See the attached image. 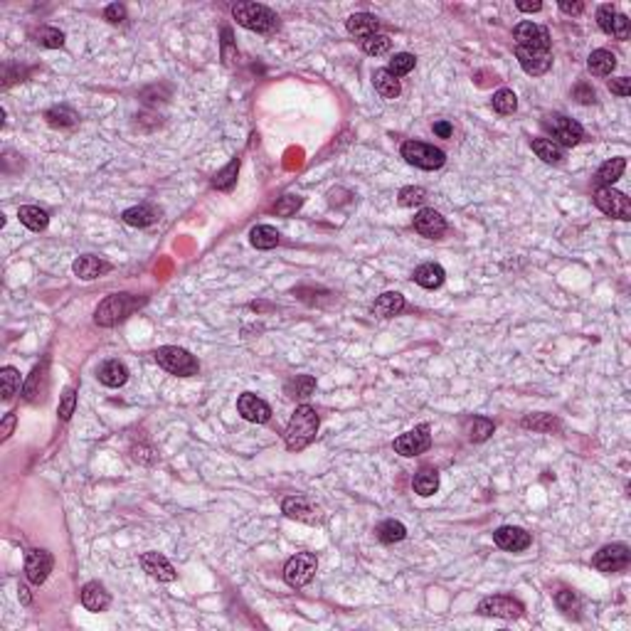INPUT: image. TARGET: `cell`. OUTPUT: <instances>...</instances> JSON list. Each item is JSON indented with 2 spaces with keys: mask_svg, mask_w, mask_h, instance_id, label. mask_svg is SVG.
I'll use <instances>...</instances> for the list:
<instances>
[{
  "mask_svg": "<svg viewBox=\"0 0 631 631\" xmlns=\"http://www.w3.org/2000/svg\"><path fill=\"white\" fill-rule=\"evenodd\" d=\"M412 224H414V232H419L422 237H429V239H437L447 232V220H444L434 207L419 210L414 215V220H412Z\"/></svg>",
  "mask_w": 631,
  "mask_h": 631,
  "instance_id": "cell-17",
  "label": "cell"
},
{
  "mask_svg": "<svg viewBox=\"0 0 631 631\" xmlns=\"http://www.w3.org/2000/svg\"><path fill=\"white\" fill-rule=\"evenodd\" d=\"M284 390H286L288 397L306 400V397H311L313 390H316V377H311V375H296V377H291L284 385Z\"/></svg>",
  "mask_w": 631,
  "mask_h": 631,
  "instance_id": "cell-34",
  "label": "cell"
},
{
  "mask_svg": "<svg viewBox=\"0 0 631 631\" xmlns=\"http://www.w3.org/2000/svg\"><path fill=\"white\" fill-rule=\"evenodd\" d=\"M222 37H224V42H222V47H224V62L234 64V60H237V52H229V50H232V30L224 28L222 30Z\"/></svg>",
  "mask_w": 631,
  "mask_h": 631,
  "instance_id": "cell-54",
  "label": "cell"
},
{
  "mask_svg": "<svg viewBox=\"0 0 631 631\" xmlns=\"http://www.w3.org/2000/svg\"><path fill=\"white\" fill-rule=\"evenodd\" d=\"M614 67H617V57L609 50H595L590 55V60H587V69L595 77H609L614 72Z\"/></svg>",
  "mask_w": 631,
  "mask_h": 631,
  "instance_id": "cell-29",
  "label": "cell"
},
{
  "mask_svg": "<svg viewBox=\"0 0 631 631\" xmlns=\"http://www.w3.org/2000/svg\"><path fill=\"white\" fill-rule=\"evenodd\" d=\"M318 424H320L318 412H316L311 405H298V407L293 410L291 419H288L286 434H284L288 452H301V449H306L308 444L316 439V434H318Z\"/></svg>",
  "mask_w": 631,
  "mask_h": 631,
  "instance_id": "cell-1",
  "label": "cell"
},
{
  "mask_svg": "<svg viewBox=\"0 0 631 631\" xmlns=\"http://www.w3.org/2000/svg\"><path fill=\"white\" fill-rule=\"evenodd\" d=\"M402 158L407 160L410 165L422 170H437L447 163V156H444L442 148L432 146V143H422V141H405Z\"/></svg>",
  "mask_w": 631,
  "mask_h": 631,
  "instance_id": "cell-6",
  "label": "cell"
},
{
  "mask_svg": "<svg viewBox=\"0 0 631 631\" xmlns=\"http://www.w3.org/2000/svg\"><path fill=\"white\" fill-rule=\"evenodd\" d=\"M15 424H18V417H15V412H8V414H5V419H3V424H0V439H8L10 434H13V429H15Z\"/></svg>",
  "mask_w": 631,
  "mask_h": 631,
  "instance_id": "cell-55",
  "label": "cell"
},
{
  "mask_svg": "<svg viewBox=\"0 0 631 631\" xmlns=\"http://www.w3.org/2000/svg\"><path fill=\"white\" fill-rule=\"evenodd\" d=\"M316 570H318V558L313 553H296L284 565V582L293 590H301V587L311 585Z\"/></svg>",
  "mask_w": 631,
  "mask_h": 631,
  "instance_id": "cell-5",
  "label": "cell"
},
{
  "mask_svg": "<svg viewBox=\"0 0 631 631\" xmlns=\"http://www.w3.org/2000/svg\"><path fill=\"white\" fill-rule=\"evenodd\" d=\"M555 602H558V607L565 609L568 614H572V609L580 607V600H577L575 592H570V590H560L558 595H555Z\"/></svg>",
  "mask_w": 631,
  "mask_h": 631,
  "instance_id": "cell-51",
  "label": "cell"
},
{
  "mask_svg": "<svg viewBox=\"0 0 631 631\" xmlns=\"http://www.w3.org/2000/svg\"><path fill=\"white\" fill-rule=\"evenodd\" d=\"M372 84H375L377 94L382 99H397L402 87H400V79L395 74H390L387 69H375L372 72Z\"/></svg>",
  "mask_w": 631,
  "mask_h": 631,
  "instance_id": "cell-28",
  "label": "cell"
},
{
  "mask_svg": "<svg viewBox=\"0 0 631 631\" xmlns=\"http://www.w3.org/2000/svg\"><path fill=\"white\" fill-rule=\"evenodd\" d=\"M281 511H284V516L293 518V521H301V523H318L320 521L318 508H313L303 496H288V499H284Z\"/></svg>",
  "mask_w": 631,
  "mask_h": 631,
  "instance_id": "cell-20",
  "label": "cell"
},
{
  "mask_svg": "<svg viewBox=\"0 0 631 631\" xmlns=\"http://www.w3.org/2000/svg\"><path fill=\"white\" fill-rule=\"evenodd\" d=\"M523 612H526L523 602L513 600V597H506V595L486 597V600H481V604H479V614H484V617L518 619V617H523Z\"/></svg>",
  "mask_w": 631,
  "mask_h": 631,
  "instance_id": "cell-11",
  "label": "cell"
},
{
  "mask_svg": "<svg viewBox=\"0 0 631 631\" xmlns=\"http://www.w3.org/2000/svg\"><path fill=\"white\" fill-rule=\"evenodd\" d=\"M47 121L52 126H74L77 124V114L67 106H55V109L47 111Z\"/></svg>",
  "mask_w": 631,
  "mask_h": 631,
  "instance_id": "cell-45",
  "label": "cell"
},
{
  "mask_svg": "<svg viewBox=\"0 0 631 631\" xmlns=\"http://www.w3.org/2000/svg\"><path fill=\"white\" fill-rule=\"evenodd\" d=\"M395 452L402 454V457H417V454H424L427 449L432 447V434H429V424H419L414 429L405 432L395 439Z\"/></svg>",
  "mask_w": 631,
  "mask_h": 631,
  "instance_id": "cell-10",
  "label": "cell"
},
{
  "mask_svg": "<svg viewBox=\"0 0 631 631\" xmlns=\"http://www.w3.org/2000/svg\"><path fill=\"white\" fill-rule=\"evenodd\" d=\"M45 370H47V363H42V365H37L35 370H32L30 380L25 382V400H35L37 395H40L37 392V385L45 380Z\"/></svg>",
  "mask_w": 631,
  "mask_h": 631,
  "instance_id": "cell-49",
  "label": "cell"
},
{
  "mask_svg": "<svg viewBox=\"0 0 631 631\" xmlns=\"http://www.w3.org/2000/svg\"><path fill=\"white\" fill-rule=\"evenodd\" d=\"M516 8L521 10V13H538V10H543V3H540V0H536V3H523V0H518Z\"/></svg>",
  "mask_w": 631,
  "mask_h": 631,
  "instance_id": "cell-58",
  "label": "cell"
},
{
  "mask_svg": "<svg viewBox=\"0 0 631 631\" xmlns=\"http://www.w3.org/2000/svg\"><path fill=\"white\" fill-rule=\"evenodd\" d=\"M303 205V200L298 195H284V197H279V202H276L274 205V215H279V217H291L293 212L298 210V207Z\"/></svg>",
  "mask_w": 631,
  "mask_h": 631,
  "instance_id": "cell-47",
  "label": "cell"
},
{
  "mask_svg": "<svg viewBox=\"0 0 631 631\" xmlns=\"http://www.w3.org/2000/svg\"><path fill=\"white\" fill-rule=\"evenodd\" d=\"M432 131H434L439 138H449L454 133V128H452V124H449V121H437V124L432 126Z\"/></svg>",
  "mask_w": 631,
  "mask_h": 631,
  "instance_id": "cell-57",
  "label": "cell"
},
{
  "mask_svg": "<svg viewBox=\"0 0 631 631\" xmlns=\"http://www.w3.org/2000/svg\"><path fill=\"white\" fill-rule=\"evenodd\" d=\"M345 28H348L350 35L363 37V40H365V37H370V35H377L380 20L370 13H355V15H350V18L345 20Z\"/></svg>",
  "mask_w": 631,
  "mask_h": 631,
  "instance_id": "cell-26",
  "label": "cell"
},
{
  "mask_svg": "<svg viewBox=\"0 0 631 631\" xmlns=\"http://www.w3.org/2000/svg\"><path fill=\"white\" fill-rule=\"evenodd\" d=\"M414 64H417L414 55H410V52H397V55L390 60L387 72L395 74V77H405V74H410L412 69H414Z\"/></svg>",
  "mask_w": 631,
  "mask_h": 631,
  "instance_id": "cell-42",
  "label": "cell"
},
{
  "mask_svg": "<svg viewBox=\"0 0 631 631\" xmlns=\"http://www.w3.org/2000/svg\"><path fill=\"white\" fill-rule=\"evenodd\" d=\"M237 173H239V158H232L227 165L220 170V173L212 178V188L222 190V192H229L237 185Z\"/></svg>",
  "mask_w": 631,
  "mask_h": 631,
  "instance_id": "cell-36",
  "label": "cell"
},
{
  "mask_svg": "<svg viewBox=\"0 0 631 631\" xmlns=\"http://www.w3.org/2000/svg\"><path fill=\"white\" fill-rule=\"evenodd\" d=\"M52 565H55V560H52V555L47 553V550L35 548V550H28V555H25V575H28L32 585H42V582L50 577Z\"/></svg>",
  "mask_w": 631,
  "mask_h": 631,
  "instance_id": "cell-14",
  "label": "cell"
},
{
  "mask_svg": "<svg viewBox=\"0 0 631 631\" xmlns=\"http://www.w3.org/2000/svg\"><path fill=\"white\" fill-rule=\"evenodd\" d=\"M494 543L499 545L501 550H508V553H523V550L531 548L533 538L531 533H526L518 526H501L499 531L494 533Z\"/></svg>",
  "mask_w": 631,
  "mask_h": 631,
  "instance_id": "cell-15",
  "label": "cell"
},
{
  "mask_svg": "<svg viewBox=\"0 0 631 631\" xmlns=\"http://www.w3.org/2000/svg\"><path fill=\"white\" fill-rule=\"evenodd\" d=\"M597 25H600L602 32L617 37V40H629V18L617 13L614 5H602L597 10Z\"/></svg>",
  "mask_w": 631,
  "mask_h": 631,
  "instance_id": "cell-13",
  "label": "cell"
},
{
  "mask_svg": "<svg viewBox=\"0 0 631 631\" xmlns=\"http://www.w3.org/2000/svg\"><path fill=\"white\" fill-rule=\"evenodd\" d=\"M96 377H99V382L106 385V387H121V385H126V380H128V370H126L124 363L106 360V363H101V367L96 370Z\"/></svg>",
  "mask_w": 631,
  "mask_h": 631,
  "instance_id": "cell-24",
  "label": "cell"
},
{
  "mask_svg": "<svg viewBox=\"0 0 631 631\" xmlns=\"http://www.w3.org/2000/svg\"><path fill=\"white\" fill-rule=\"evenodd\" d=\"M138 563H141L143 572H148L153 580H158V582H173L175 580V570H173V565L168 563L165 555L143 553L141 558H138Z\"/></svg>",
  "mask_w": 631,
  "mask_h": 631,
  "instance_id": "cell-19",
  "label": "cell"
},
{
  "mask_svg": "<svg viewBox=\"0 0 631 631\" xmlns=\"http://www.w3.org/2000/svg\"><path fill=\"white\" fill-rule=\"evenodd\" d=\"M281 234L276 232L271 224H256V227H252V232H249V242H252V247L256 249H274L276 244H279Z\"/></svg>",
  "mask_w": 631,
  "mask_h": 631,
  "instance_id": "cell-31",
  "label": "cell"
},
{
  "mask_svg": "<svg viewBox=\"0 0 631 631\" xmlns=\"http://www.w3.org/2000/svg\"><path fill=\"white\" fill-rule=\"evenodd\" d=\"M516 57L521 62L523 72L533 74V77H540L545 74L550 67H553V55L545 50H528V47H516Z\"/></svg>",
  "mask_w": 631,
  "mask_h": 631,
  "instance_id": "cell-18",
  "label": "cell"
},
{
  "mask_svg": "<svg viewBox=\"0 0 631 631\" xmlns=\"http://www.w3.org/2000/svg\"><path fill=\"white\" fill-rule=\"evenodd\" d=\"M400 205L402 207H414V205H422V202L427 200V190L424 188H414V185H410V188H402L400 190Z\"/></svg>",
  "mask_w": 631,
  "mask_h": 631,
  "instance_id": "cell-46",
  "label": "cell"
},
{
  "mask_svg": "<svg viewBox=\"0 0 631 631\" xmlns=\"http://www.w3.org/2000/svg\"><path fill=\"white\" fill-rule=\"evenodd\" d=\"M595 205L609 217H617V220H631L629 197L624 195V192L609 188V185H600V188L595 190Z\"/></svg>",
  "mask_w": 631,
  "mask_h": 631,
  "instance_id": "cell-7",
  "label": "cell"
},
{
  "mask_svg": "<svg viewBox=\"0 0 631 631\" xmlns=\"http://www.w3.org/2000/svg\"><path fill=\"white\" fill-rule=\"evenodd\" d=\"M121 220L131 227H148V224L158 222V212L153 210L151 205H136V207H128L121 215Z\"/></svg>",
  "mask_w": 631,
  "mask_h": 631,
  "instance_id": "cell-30",
  "label": "cell"
},
{
  "mask_svg": "<svg viewBox=\"0 0 631 631\" xmlns=\"http://www.w3.org/2000/svg\"><path fill=\"white\" fill-rule=\"evenodd\" d=\"M237 412H239V414H242L247 422H252V424H266V422L271 419V407L264 402V400L256 397V395H252V392L239 395V400H237Z\"/></svg>",
  "mask_w": 631,
  "mask_h": 631,
  "instance_id": "cell-16",
  "label": "cell"
},
{
  "mask_svg": "<svg viewBox=\"0 0 631 631\" xmlns=\"http://www.w3.org/2000/svg\"><path fill=\"white\" fill-rule=\"evenodd\" d=\"M153 355H156L158 365L163 367V370H168L170 375L190 377V375H197V370H200V363H197L185 348L163 345V348H158Z\"/></svg>",
  "mask_w": 631,
  "mask_h": 631,
  "instance_id": "cell-4",
  "label": "cell"
},
{
  "mask_svg": "<svg viewBox=\"0 0 631 631\" xmlns=\"http://www.w3.org/2000/svg\"><path fill=\"white\" fill-rule=\"evenodd\" d=\"M232 18L237 20L242 28L259 32V35H269V32L279 28L276 13L261 3H237L232 8Z\"/></svg>",
  "mask_w": 631,
  "mask_h": 631,
  "instance_id": "cell-2",
  "label": "cell"
},
{
  "mask_svg": "<svg viewBox=\"0 0 631 631\" xmlns=\"http://www.w3.org/2000/svg\"><path fill=\"white\" fill-rule=\"evenodd\" d=\"M18 217L32 232H40V229H45L47 224H50V215H47L42 207H35V205H23L18 210Z\"/></svg>",
  "mask_w": 631,
  "mask_h": 631,
  "instance_id": "cell-32",
  "label": "cell"
},
{
  "mask_svg": "<svg viewBox=\"0 0 631 631\" xmlns=\"http://www.w3.org/2000/svg\"><path fill=\"white\" fill-rule=\"evenodd\" d=\"M496 424L491 419H486V417H474L471 422L466 424V434L471 442H486L491 434H494Z\"/></svg>",
  "mask_w": 631,
  "mask_h": 631,
  "instance_id": "cell-38",
  "label": "cell"
},
{
  "mask_svg": "<svg viewBox=\"0 0 631 631\" xmlns=\"http://www.w3.org/2000/svg\"><path fill=\"white\" fill-rule=\"evenodd\" d=\"M412 279L422 288H439L444 284V279H447V271H444L439 264H434V261H427V264L417 266Z\"/></svg>",
  "mask_w": 631,
  "mask_h": 631,
  "instance_id": "cell-23",
  "label": "cell"
},
{
  "mask_svg": "<svg viewBox=\"0 0 631 631\" xmlns=\"http://www.w3.org/2000/svg\"><path fill=\"white\" fill-rule=\"evenodd\" d=\"M82 604L89 612H104L111 604V597L101 582H87V585L82 587Z\"/></svg>",
  "mask_w": 631,
  "mask_h": 631,
  "instance_id": "cell-22",
  "label": "cell"
},
{
  "mask_svg": "<svg viewBox=\"0 0 631 631\" xmlns=\"http://www.w3.org/2000/svg\"><path fill=\"white\" fill-rule=\"evenodd\" d=\"M523 427L526 429H536V432H553L558 429V419H555L553 414H528L526 419H523Z\"/></svg>",
  "mask_w": 631,
  "mask_h": 631,
  "instance_id": "cell-43",
  "label": "cell"
},
{
  "mask_svg": "<svg viewBox=\"0 0 631 631\" xmlns=\"http://www.w3.org/2000/svg\"><path fill=\"white\" fill-rule=\"evenodd\" d=\"M531 146L533 151H536V156L540 160H545V163H560V160H563V148H560L553 138H533Z\"/></svg>",
  "mask_w": 631,
  "mask_h": 631,
  "instance_id": "cell-35",
  "label": "cell"
},
{
  "mask_svg": "<svg viewBox=\"0 0 631 631\" xmlns=\"http://www.w3.org/2000/svg\"><path fill=\"white\" fill-rule=\"evenodd\" d=\"M624 168H627V158L607 160V163H602L600 170H597V180H600V185H609V188H612V185L622 178Z\"/></svg>",
  "mask_w": 631,
  "mask_h": 631,
  "instance_id": "cell-33",
  "label": "cell"
},
{
  "mask_svg": "<svg viewBox=\"0 0 631 631\" xmlns=\"http://www.w3.org/2000/svg\"><path fill=\"white\" fill-rule=\"evenodd\" d=\"M372 311L380 318H395L405 311V296L397 291H385L382 296H377V301L372 303Z\"/></svg>",
  "mask_w": 631,
  "mask_h": 631,
  "instance_id": "cell-25",
  "label": "cell"
},
{
  "mask_svg": "<svg viewBox=\"0 0 631 631\" xmlns=\"http://www.w3.org/2000/svg\"><path fill=\"white\" fill-rule=\"evenodd\" d=\"M18 592H20V602H23V604H30L32 602V597H30V592H28V587H25V585H20Z\"/></svg>",
  "mask_w": 631,
  "mask_h": 631,
  "instance_id": "cell-59",
  "label": "cell"
},
{
  "mask_svg": "<svg viewBox=\"0 0 631 631\" xmlns=\"http://www.w3.org/2000/svg\"><path fill=\"white\" fill-rule=\"evenodd\" d=\"M513 37H516L518 47L550 52V32H548V28H543V25H538V23H531V20H526V23L516 25V30H513Z\"/></svg>",
  "mask_w": 631,
  "mask_h": 631,
  "instance_id": "cell-12",
  "label": "cell"
},
{
  "mask_svg": "<svg viewBox=\"0 0 631 631\" xmlns=\"http://www.w3.org/2000/svg\"><path fill=\"white\" fill-rule=\"evenodd\" d=\"M560 10H563L565 15H580V13H585V3H568V0H563V3H560Z\"/></svg>",
  "mask_w": 631,
  "mask_h": 631,
  "instance_id": "cell-56",
  "label": "cell"
},
{
  "mask_svg": "<svg viewBox=\"0 0 631 631\" xmlns=\"http://www.w3.org/2000/svg\"><path fill=\"white\" fill-rule=\"evenodd\" d=\"M104 18L109 20V23H121V20L126 18V8H124V5H119V3L109 5V8L104 10Z\"/></svg>",
  "mask_w": 631,
  "mask_h": 631,
  "instance_id": "cell-53",
  "label": "cell"
},
{
  "mask_svg": "<svg viewBox=\"0 0 631 631\" xmlns=\"http://www.w3.org/2000/svg\"><path fill=\"white\" fill-rule=\"evenodd\" d=\"M143 303V298L133 296V293H114V296H106L104 301L99 303L94 313L96 325H104V328H111V325L121 323L124 318H128L138 306Z\"/></svg>",
  "mask_w": 631,
  "mask_h": 631,
  "instance_id": "cell-3",
  "label": "cell"
},
{
  "mask_svg": "<svg viewBox=\"0 0 631 631\" xmlns=\"http://www.w3.org/2000/svg\"><path fill=\"white\" fill-rule=\"evenodd\" d=\"M631 560V553L624 543H612V545H604L600 553L595 555V568L600 572H607V575H614V572H622L627 570Z\"/></svg>",
  "mask_w": 631,
  "mask_h": 631,
  "instance_id": "cell-9",
  "label": "cell"
},
{
  "mask_svg": "<svg viewBox=\"0 0 631 631\" xmlns=\"http://www.w3.org/2000/svg\"><path fill=\"white\" fill-rule=\"evenodd\" d=\"M545 126H548L550 131H553V136L558 138V141H555V143H558V146H560V143H563V146L572 148V146H577V143L582 141V136H585V128L577 124L575 119H570V116H565V114H553V116H548Z\"/></svg>",
  "mask_w": 631,
  "mask_h": 631,
  "instance_id": "cell-8",
  "label": "cell"
},
{
  "mask_svg": "<svg viewBox=\"0 0 631 631\" xmlns=\"http://www.w3.org/2000/svg\"><path fill=\"white\" fill-rule=\"evenodd\" d=\"M572 96H575L580 104H595V101H597V92L592 89V84H587V82L577 84V87L572 89Z\"/></svg>",
  "mask_w": 631,
  "mask_h": 631,
  "instance_id": "cell-50",
  "label": "cell"
},
{
  "mask_svg": "<svg viewBox=\"0 0 631 631\" xmlns=\"http://www.w3.org/2000/svg\"><path fill=\"white\" fill-rule=\"evenodd\" d=\"M35 37L42 47H50V50H57V47L64 45V32L57 28H40L35 32Z\"/></svg>",
  "mask_w": 631,
  "mask_h": 631,
  "instance_id": "cell-44",
  "label": "cell"
},
{
  "mask_svg": "<svg viewBox=\"0 0 631 631\" xmlns=\"http://www.w3.org/2000/svg\"><path fill=\"white\" fill-rule=\"evenodd\" d=\"M360 47H363V52H365V55H370V57H380V55H385V52H390V47H392V40H390L387 35H370V37H365V40L360 42Z\"/></svg>",
  "mask_w": 631,
  "mask_h": 631,
  "instance_id": "cell-41",
  "label": "cell"
},
{
  "mask_svg": "<svg viewBox=\"0 0 631 631\" xmlns=\"http://www.w3.org/2000/svg\"><path fill=\"white\" fill-rule=\"evenodd\" d=\"M74 410H77V392H74L72 387H67L60 400V410H57V414L62 417V422H69L74 414Z\"/></svg>",
  "mask_w": 631,
  "mask_h": 631,
  "instance_id": "cell-48",
  "label": "cell"
},
{
  "mask_svg": "<svg viewBox=\"0 0 631 631\" xmlns=\"http://www.w3.org/2000/svg\"><path fill=\"white\" fill-rule=\"evenodd\" d=\"M109 269H111V264H106L104 259H99V256H94V254L79 256V259L72 264V271L79 276V279H84V281L99 279V276L106 274Z\"/></svg>",
  "mask_w": 631,
  "mask_h": 631,
  "instance_id": "cell-21",
  "label": "cell"
},
{
  "mask_svg": "<svg viewBox=\"0 0 631 631\" xmlns=\"http://www.w3.org/2000/svg\"><path fill=\"white\" fill-rule=\"evenodd\" d=\"M491 104H494V111H499L501 116H508L518 109V96L511 89H499L491 99Z\"/></svg>",
  "mask_w": 631,
  "mask_h": 631,
  "instance_id": "cell-40",
  "label": "cell"
},
{
  "mask_svg": "<svg viewBox=\"0 0 631 631\" xmlns=\"http://www.w3.org/2000/svg\"><path fill=\"white\" fill-rule=\"evenodd\" d=\"M609 92L617 96H629L631 94V79L629 77H617L609 82Z\"/></svg>",
  "mask_w": 631,
  "mask_h": 631,
  "instance_id": "cell-52",
  "label": "cell"
},
{
  "mask_svg": "<svg viewBox=\"0 0 631 631\" xmlns=\"http://www.w3.org/2000/svg\"><path fill=\"white\" fill-rule=\"evenodd\" d=\"M412 489H414L417 496L427 499V496H434L439 491V474L434 469H419L412 479Z\"/></svg>",
  "mask_w": 631,
  "mask_h": 631,
  "instance_id": "cell-27",
  "label": "cell"
},
{
  "mask_svg": "<svg viewBox=\"0 0 631 631\" xmlns=\"http://www.w3.org/2000/svg\"><path fill=\"white\" fill-rule=\"evenodd\" d=\"M0 385H3V400L10 402V400L15 397V392L20 390V372L15 370V367L5 365L3 370H0Z\"/></svg>",
  "mask_w": 631,
  "mask_h": 631,
  "instance_id": "cell-39",
  "label": "cell"
},
{
  "mask_svg": "<svg viewBox=\"0 0 631 631\" xmlns=\"http://www.w3.org/2000/svg\"><path fill=\"white\" fill-rule=\"evenodd\" d=\"M377 540L385 545H392V543H400V540L407 538V528L402 526L400 521H385L377 526Z\"/></svg>",
  "mask_w": 631,
  "mask_h": 631,
  "instance_id": "cell-37",
  "label": "cell"
}]
</instances>
